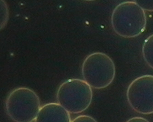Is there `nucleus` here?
Masks as SVG:
<instances>
[{"mask_svg": "<svg viewBox=\"0 0 153 122\" xmlns=\"http://www.w3.org/2000/svg\"><path fill=\"white\" fill-rule=\"evenodd\" d=\"M126 96L133 110L140 114L153 113V76L144 75L133 80L127 88Z\"/></svg>", "mask_w": 153, "mask_h": 122, "instance_id": "39448f33", "label": "nucleus"}, {"mask_svg": "<svg viewBox=\"0 0 153 122\" xmlns=\"http://www.w3.org/2000/svg\"><path fill=\"white\" fill-rule=\"evenodd\" d=\"M41 108L39 96L34 90L28 88L13 89L6 100L7 112L15 122H33Z\"/></svg>", "mask_w": 153, "mask_h": 122, "instance_id": "f03ea898", "label": "nucleus"}, {"mask_svg": "<svg viewBox=\"0 0 153 122\" xmlns=\"http://www.w3.org/2000/svg\"><path fill=\"white\" fill-rule=\"evenodd\" d=\"M86 1H94V0H86Z\"/></svg>", "mask_w": 153, "mask_h": 122, "instance_id": "9b49d317", "label": "nucleus"}, {"mask_svg": "<svg viewBox=\"0 0 153 122\" xmlns=\"http://www.w3.org/2000/svg\"><path fill=\"white\" fill-rule=\"evenodd\" d=\"M114 32L124 38H133L142 34L146 28L147 18L144 10L135 1L121 2L111 15Z\"/></svg>", "mask_w": 153, "mask_h": 122, "instance_id": "f257e3e1", "label": "nucleus"}, {"mask_svg": "<svg viewBox=\"0 0 153 122\" xmlns=\"http://www.w3.org/2000/svg\"><path fill=\"white\" fill-rule=\"evenodd\" d=\"M142 54L146 63L153 69V34L149 35L144 41Z\"/></svg>", "mask_w": 153, "mask_h": 122, "instance_id": "0eeeda50", "label": "nucleus"}, {"mask_svg": "<svg viewBox=\"0 0 153 122\" xmlns=\"http://www.w3.org/2000/svg\"><path fill=\"white\" fill-rule=\"evenodd\" d=\"M144 11L153 12V0H134Z\"/></svg>", "mask_w": 153, "mask_h": 122, "instance_id": "6e6552de", "label": "nucleus"}, {"mask_svg": "<svg viewBox=\"0 0 153 122\" xmlns=\"http://www.w3.org/2000/svg\"><path fill=\"white\" fill-rule=\"evenodd\" d=\"M126 122H150L146 118L140 117H135L130 118Z\"/></svg>", "mask_w": 153, "mask_h": 122, "instance_id": "9d476101", "label": "nucleus"}, {"mask_svg": "<svg viewBox=\"0 0 153 122\" xmlns=\"http://www.w3.org/2000/svg\"><path fill=\"white\" fill-rule=\"evenodd\" d=\"M115 72L113 60L102 52L89 55L82 66L84 81L96 89H104L110 85L114 80Z\"/></svg>", "mask_w": 153, "mask_h": 122, "instance_id": "20e7f679", "label": "nucleus"}, {"mask_svg": "<svg viewBox=\"0 0 153 122\" xmlns=\"http://www.w3.org/2000/svg\"><path fill=\"white\" fill-rule=\"evenodd\" d=\"M71 122H97L94 118L88 115H80L74 118Z\"/></svg>", "mask_w": 153, "mask_h": 122, "instance_id": "1a4fd4ad", "label": "nucleus"}, {"mask_svg": "<svg viewBox=\"0 0 153 122\" xmlns=\"http://www.w3.org/2000/svg\"><path fill=\"white\" fill-rule=\"evenodd\" d=\"M35 122H71L70 112L59 103H49L41 107Z\"/></svg>", "mask_w": 153, "mask_h": 122, "instance_id": "423d86ee", "label": "nucleus"}, {"mask_svg": "<svg viewBox=\"0 0 153 122\" xmlns=\"http://www.w3.org/2000/svg\"><path fill=\"white\" fill-rule=\"evenodd\" d=\"M91 87L84 80L71 78L60 85L57 91L58 103L68 112L77 114L85 111L93 99Z\"/></svg>", "mask_w": 153, "mask_h": 122, "instance_id": "7ed1b4c3", "label": "nucleus"}]
</instances>
